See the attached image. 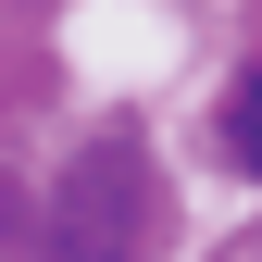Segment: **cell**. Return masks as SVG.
<instances>
[{"mask_svg":"<svg viewBox=\"0 0 262 262\" xmlns=\"http://www.w3.org/2000/svg\"><path fill=\"white\" fill-rule=\"evenodd\" d=\"M138 225H150L138 150H125V138L75 150V175L50 187V262H138Z\"/></svg>","mask_w":262,"mask_h":262,"instance_id":"1","label":"cell"},{"mask_svg":"<svg viewBox=\"0 0 262 262\" xmlns=\"http://www.w3.org/2000/svg\"><path fill=\"white\" fill-rule=\"evenodd\" d=\"M225 150H237V175H262V75L225 88Z\"/></svg>","mask_w":262,"mask_h":262,"instance_id":"2","label":"cell"}]
</instances>
